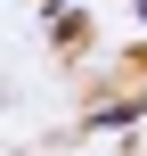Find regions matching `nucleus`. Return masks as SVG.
<instances>
[{"label": "nucleus", "instance_id": "obj_1", "mask_svg": "<svg viewBox=\"0 0 147 156\" xmlns=\"http://www.w3.org/2000/svg\"><path fill=\"white\" fill-rule=\"evenodd\" d=\"M139 115H147V99H123V107H98L90 123H139Z\"/></svg>", "mask_w": 147, "mask_h": 156}]
</instances>
